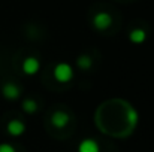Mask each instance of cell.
Segmentation results:
<instances>
[{"mask_svg":"<svg viewBox=\"0 0 154 152\" xmlns=\"http://www.w3.org/2000/svg\"><path fill=\"white\" fill-rule=\"evenodd\" d=\"M23 109L27 113H35L38 110V103H36V100H33V99H26V100L23 101Z\"/></svg>","mask_w":154,"mask_h":152,"instance_id":"9c48e42d","label":"cell"},{"mask_svg":"<svg viewBox=\"0 0 154 152\" xmlns=\"http://www.w3.org/2000/svg\"><path fill=\"white\" fill-rule=\"evenodd\" d=\"M93 24L97 30H106L112 24V16L108 12H97L93 18Z\"/></svg>","mask_w":154,"mask_h":152,"instance_id":"7a4b0ae2","label":"cell"},{"mask_svg":"<svg viewBox=\"0 0 154 152\" xmlns=\"http://www.w3.org/2000/svg\"><path fill=\"white\" fill-rule=\"evenodd\" d=\"M26 131V125L20 119H12L8 122V133L11 136H21Z\"/></svg>","mask_w":154,"mask_h":152,"instance_id":"277c9868","label":"cell"},{"mask_svg":"<svg viewBox=\"0 0 154 152\" xmlns=\"http://www.w3.org/2000/svg\"><path fill=\"white\" fill-rule=\"evenodd\" d=\"M127 121L130 122V125H135L138 122V112L133 107H129L127 109Z\"/></svg>","mask_w":154,"mask_h":152,"instance_id":"8fae6325","label":"cell"},{"mask_svg":"<svg viewBox=\"0 0 154 152\" xmlns=\"http://www.w3.org/2000/svg\"><path fill=\"white\" fill-rule=\"evenodd\" d=\"M39 69H41V63L35 57H29L23 61V72L26 75H35L39 72Z\"/></svg>","mask_w":154,"mask_h":152,"instance_id":"3957f363","label":"cell"},{"mask_svg":"<svg viewBox=\"0 0 154 152\" xmlns=\"http://www.w3.org/2000/svg\"><path fill=\"white\" fill-rule=\"evenodd\" d=\"M2 93H3V97L8 99V100H15V99L20 97V88L15 84H11V82L3 85Z\"/></svg>","mask_w":154,"mask_h":152,"instance_id":"8992f818","label":"cell"},{"mask_svg":"<svg viewBox=\"0 0 154 152\" xmlns=\"http://www.w3.org/2000/svg\"><path fill=\"white\" fill-rule=\"evenodd\" d=\"M0 152H15V148L9 143H0Z\"/></svg>","mask_w":154,"mask_h":152,"instance_id":"7c38bea8","label":"cell"},{"mask_svg":"<svg viewBox=\"0 0 154 152\" xmlns=\"http://www.w3.org/2000/svg\"><path fill=\"white\" fill-rule=\"evenodd\" d=\"M54 78L58 82H61V84L69 82L73 78V69H72V66L67 64V63H58L54 67Z\"/></svg>","mask_w":154,"mask_h":152,"instance_id":"6da1fadb","label":"cell"},{"mask_svg":"<svg viewBox=\"0 0 154 152\" xmlns=\"http://www.w3.org/2000/svg\"><path fill=\"white\" fill-rule=\"evenodd\" d=\"M129 39H130L133 43L141 45V43L145 42V39H147V33H145V30H142V28H135V30L130 31Z\"/></svg>","mask_w":154,"mask_h":152,"instance_id":"ba28073f","label":"cell"},{"mask_svg":"<svg viewBox=\"0 0 154 152\" xmlns=\"http://www.w3.org/2000/svg\"><path fill=\"white\" fill-rule=\"evenodd\" d=\"M76 64L79 66V69H82V70H88V69L91 67L93 61H91V58H90L88 55H79V58L76 60Z\"/></svg>","mask_w":154,"mask_h":152,"instance_id":"30bf717a","label":"cell"},{"mask_svg":"<svg viewBox=\"0 0 154 152\" xmlns=\"http://www.w3.org/2000/svg\"><path fill=\"white\" fill-rule=\"evenodd\" d=\"M78 152H100V146L94 139H84L78 145Z\"/></svg>","mask_w":154,"mask_h":152,"instance_id":"5b68a950","label":"cell"},{"mask_svg":"<svg viewBox=\"0 0 154 152\" xmlns=\"http://www.w3.org/2000/svg\"><path fill=\"white\" fill-rule=\"evenodd\" d=\"M51 122L54 127L63 128V127L69 122V116H67V113H64L63 110H55L51 116Z\"/></svg>","mask_w":154,"mask_h":152,"instance_id":"52a82bcc","label":"cell"}]
</instances>
